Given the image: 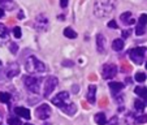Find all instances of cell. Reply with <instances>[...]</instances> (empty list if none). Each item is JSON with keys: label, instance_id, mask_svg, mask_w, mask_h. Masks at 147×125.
<instances>
[{"label": "cell", "instance_id": "cell-1", "mask_svg": "<svg viewBox=\"0 0 147 125\" xmlns=\"http://www.w3.org/2000/svg\"><path fill=\"white\" fill-rule=\"evenodd\" d=\"M116 7V0H95L94 14L99 18H106L111 16Z\"/></svg>", "mask_w": 147, "mask_h": 125}, {"label": "cell", "instance_id": "cell-2", "mask_svg": "<svg viewBox=\"0 0 147 125\" xmlns=\"http://www.w3.org/2000/svg\"><path fill=\"white\" fill-rule=\"evenodd\" d=\"M25 68L26 70H28L29 73H43L46 72V65L42 63V61H39L38 59L35 57V56H29L28 59H26V63H25Z\"/></svg>", "mask_w": 147, "mask_h": 125}, {"label": "cell", "instance_id": "cell-3", "mask_svg": "<svg viewBox=\"0 0 147 125\" xmlns=\"http://www.w3.org/2000/svg\"><path fill=\"white\" fill-rule=\"evenodd\" d=\"M52 103L64 111L67 107H69L70 104H72V103H70V95L68 94L67 91H61V93H59L56 97L52 98Z\"/></svg>", "mask_w": 147, "mask_h": 125}, {"label": "cell", "instance_id": "cell-4", "mask_svg": "<svg viewBox=\"0 0 147 125\" xmlns=\"http://www.w3.org/2000/svg\"><path fill=\"white\" fill-rule=\"evenodd\" d=\"M24 83H25L26 89L30 93H34V94H38L39 90H40V80L36 77H33V76H26L24 77Z\"/></svg>", "mask_w": 147, "mask_h": 125}, {"label": "cell", "instance_id": "cell-5", "mask_svg": "<svg viewBox=\"0 0 147 125\" xmlns=\"http://www.w3.org/2000/svg\"><path fill=\"white\" fill-rule=\"evenodd\" d=\"M144 53H146V47H136L129 52L131 61L136 64H142L144 59Z\"/></svg>", "mask_w": 147, "mask_h": 125}, {"label": "cell", "instance_id": "cell-6", "mask_svg": "<svg viewBox=\"0 0 147 125\" xmlns=\"http://www.w3.org/2000/svg\"><path fill=\"white\" fill-rule=\"evenodd\" d=\"M57 86V78L56 77H48L46 80V83H45V89H43V97L45 98H48L51 94L53 93V90L56 89Z\"/></svg>", "mask_w": 147, "mask_h": 125}, {"label": "cell", "instance_id": "cell-7", "mask_svg": "<svg viewBox=\"0 0 147 125\" xmlns=\"http://www.w3.org/2000/svg\"><path fill=\"white\" fill-rule=\"evenodd\" d=\"M51 112L52 111H51V107L48 104H42L35 109V116L39 120H47L51 116Z\"/></svg>", "mask_w": 147, "mask_h": 125}, {"label": "cell", "instance_id": "cell-8", "mask_svg": "<svg viewBox=\"0 0 147 125\" xmlns=\"http://www.w3.org/2000/svg\"><path fill=\"white\" fill-rule=\"evenodd\" d=\"M117 74V67L115 64H106L102 69V76L104 80H109L113 78Z\"/></svg>", "mask_w": 147, "mask_h": 125}, {"label": "cell", "instance_id": "cell-9", "mask_svg": "<svg viewBox=\"0 0 147 125\" xmlns=\"http://www.w3.org/2000/svg\"><path fill=\"white\" fill-rule=\"evenodd\" d=\"M35 26H36V29L40 30V31L47 30V28H48L47 17H46L45 14H39V16L36 17V20H35Z\"/></svg>", "mask_w": 147, "mask_h": 125}, {"label": "cell", "instance_id": "cell-10", "mask_svg": "<svg viewBox=\"0 0 147 125\" xmlns=\"http://www.w3.org/2000/svg\"><path fill=\"white\" fill-rule=\"evenodd\" d=\"M96 50L99 53H103L106 51V38L103 34H98L96 35Z\"/></svg>", "mask_w": 147, "mask_h": 125}, {"label": "cell", "instance_id": "cell-11", "mask_svg": "<svg viewBox=\"0 0 147 125\" xmlns=\"http://www.w3.org/2000/svg\"><path fill=\"white\" fill-rule=\"evenodd\" d=\"M14 114H16L17 116H21L26 120H29L31 117L30 111H29L28 108H25V107H16V108H14Z\"/></svg>", "mask_w": 147, "mask_h": 125}, {"label": "cell", "instance_id": "cell-12", "mask_svg": "<svg viewBox=\"0 0 147 125\" xmlns=\"http://www.w3.org/2000/svg\"><path fill=\"white\" fill-rule=\"evenodd\" d=\"M4 73L7 74V78H13L16 74H18V65L11 64L5 70H4Z\"/></svg>", "mask_w": 147, "mask_h": 125}, {"label": "cell", "instance_id": "cell-13", "mask_svg": "<svg viewBox=\"0 0 147 125\" xmlns=\"http://www.w3.org/2000/svg\"><path fill=\"white\" fill-rule=\"evenodd\" d=\"M95 94H96V86H95V85H90L89 91H87V102L91 103V104H94L95 100H96Z\"/></svg>", "mask_w": 147, "mask_h": 125}, {"label": "cell", "instance_id": "cell-14", "mask_svg": "<svg viewBox=\"0 0 147 125\" xmlns=\"http://www.w3.org/2000/svg\"><path fill=\"white\" fill-rule=\"evenodd\" d=\"M9 39V31L3 24H0V45H3L4 42H8Z\"/></svg>", "mask_w": 147, "mask_h": 125}, {"label": "cell", "instance_id": "cell-15", "mask_svg": "<svg viewBox=\"0 0 147 125\" xmlns=\"http://www.w3.org/2000/svg\"><path fill=\"white\" fill-rule=\"evenodd\" d=\"M120 20H121L124 24H128V25H131L134 24V20H131V12H125L120 16Z\"/></svg>", "mask_w": 147, "mask_h": 125}, {"label": "cell", "instance_id": "cell-16", "mask_svg": "<svg viewBox=\"0 0 147 125\" xmlns=\"http://www.w3.org/2000/svg\"><path fill=\"white\" fill-rule=\"evenodd\" d=\"M109 89L112 90V93H119V91H121L122 89H124V85H122L121 82H111L109 83Z\"/></svg>", "mask_w": 147, "mask_h": 125}, {"label": "cell", "instance_id": "cell-17", "mask_svg": "<svg viewBox=\"0 0 147 125\" xmlns=\"http://www.w3.org/2000/svg\"><path fill=\"white\" fill-rule=\"evenodd\" d=\"M95 121H96L98 125H106L107 124V117L104 114H102V112H99V114L95 115Z\"/></svg>", "mask_w": 147, "mask_h": 125}, {"label": "cell", "instance_id": "cell-18", "mask_svg": "<svg viewBox=\"0 0 147 125\" xmlns=\"http://www.w3.org/2000/svg\"><path fill=\"white\" fill-rule=\"evenodd\" d=\"M124 46H125V43L122 39H115L113 43H112V48L115 51H121L124 48Z\"/></svg>", "mask_w": 147, "mask_h": 125}, {"label": "cell", "instance_id": "cell-19", "mask_svg": "<svg viewBox=\"0 0 147 125\" xmlns=\"http://www.w3.org/2000/svg\"><path fill=\"white\" fill-rule=\"evenodd\" d=\"M136 93L137 95H139V97L142 98V99H146L147 100V89L143 86H137L136 87Z\"/></svg>", "mask_w": 147, "mask_h": 125}, {"label": "cell", "instance_id": "cell-20", "mask_svg": "<svg viewBox=\"0 0 147 125\" xmlns=\"http://www.w3.org/2000/svg\"><path fill=\"white\" fill-rule=\"evenodd\" d=\"M64 35L67 36V38H70V39L77 38V33H76L72 28H67V29H65V30H64Z\"/></svg>", "mask_w": 147, "mask_h": 125}, {"label": "cell", "instance_id": "cell-21", "mask_svg": "<svg viewBox=\"0 0 147 125\" xmlns=\"http://www.w3.org/2000/svg\"><path fill=\"white\" fill-rule=\"evenodd\" d=\"M0 4H1L5 9H12L14 7L13 0H0Z\"/></svg>", "mask_w": 147, "mask_h": 125}, {"label": "cell", "instance_id": "cell-22", "mask_svg": "<svg viewBox=\"0 0 147 125\" xmlns=\"http://www.w3.org/2000/svg\"><path fill=\"white\" fill-rule=\"evenodd\" d=\"M11 100V95L8 93H0V102L1 103H8Z\"/></svg>", "mask_w": 147, "mask_h": 125}, {"label": "cell", "instance_id": "cell-23", "mask_svg": "<svg viewBox=\"0 0 147 125\" xmlns=\"http://www.w3.org/2000/svg\"><path fill=\"white\" fill-rule=\"evenodd\" d=\"M8 124L9 125H21V120H20L17 116L9 117V119H8Z\"/></svg>", "mask_w": 147, "mask_h": 125}, {"label": "cell", "instance_id": "cell-24", "mask_svg": "<svg viewBox=\"0 0 147 125\" xmlns=\"http://www.w3.org/2000/svg\"><path fill=\"white\" fill-rule=\"evenodd\" d=\"M146 33V26H142V25H137L136 26V34L137 35H143V34Z\"/></svg>", "mask_w": 147, "mask_h": 125}, {"label": "cell", "instance_id": "cell-25", "mask_svg": "<svg viewBox=\"0 0 147 125\" xmlns=\"http://www.w3.org/2000/svg\"><path fill=\"white\" fill-rule=\"evenodd\" d=\"M147 122V115H139L136 117V124H144Z\"/></svg>", "mask_w": 147, "mask_h": 125}, {"label": "cell", "instance_id": "cell-26", "mask_svg": "<svg viewBox=\"0 0 147 125\" xmlns=\"http://www.w3.org/2000/svg\"><path fill=\"white\" fill-rule=\"evenodd\" d=\"M144 106H146V104H144L142 100H136V102H134V107H136V109H138V111H143Z\"/></svg>", "mask_w": 147, "mask_h": 125}, {"label": "cell", "instance_id": "cell-27", "mask_svg": "<svg viewBox=\"0 0 147 125\" xmlns=\"http://www.w3.org/2000/svg\"><path fill=\"white\" fill-rule=\"evenodd\" d=\"M138 24L139 25H142V26H146L147 25V14H141V17H139V20H138Z\"/></svg>", "mask_w": 147, "mask_h": 125}, {"label": "cell", "instance_id": "cell-28", "mask_svg": "<svg viewBox=\"0 0 147 125\" xmlns=\"http://www.w3.org/2000/svg\"><path fill=\"white\" fill-rule=\"evenodd\" d=\"M136 81H138V82H143V81H146V74L142 72H138L136 74Z\"/></svg>", "mask_w": 147, "mask_h": 125}, {"label": "cell", "instance_id": "cell-29", "mask_svg": "<svg viewBox=\"0 0 147 125\" xmlns=\"http://www.w3.org/2000/svg\"><path fill=\"white\" fill-rule=\"evenodd\" d=\"M13 35H14V38H21V35H22V33H21V28L16 26V28L13 29Z\"/></svg>", "mask_w": 147, "mask_h": 125}, {"label": "cell", "instance_id": "cell-30", "mask_svg": "<svg viewBox=\"0 0 147 125\" xmlns=\"http://www.w3.org/2000/svg\"><path fill=\"white\" fill-rule=\"evenodd\" d=\"M11 51H12V53H16L17 52V50H18V47H17V45L16 43H11Z\"/></svg>", "mask_w": 147, "mask_h": 125}, {"label": "cell", "instance_id": "cell-31", "mask_svg": "<svg viewBox=\"0 0 147 125\" xmlns=\"http://www.w3.org/2000/svg\"><path fill=\"white\" fill-rule=\"evenodd\" d=\"M109 125H119V119L117 117H112V120L109 121Z\"/></svg>", "mask_w": 147, "mask_h": 125}, {"label": "cell", "instance_id": "cell-32", "mask_svg": "<svg viewBox=\"0 0 147 125\" xmlns=\"http://www.w3.org/2000/svg\"><path fill=\"white\" fill-rule=\"evenodd\" d=\"M108 28H111V29H117L116 21H111V22H108Z\"/></svg>", "mask_w": 147, "mask_h": 125}, {"label": "cell", "instance_id": "cell-33", "mask_svg": "<svg viewBox=\"0 0 147 125\" xmlns=\"http://www.w3.org/2000/svg\"><path fill=\"white\" fill-rule=\"evenodd\" d=\"M68 1H69V0H60V7L61 8H65V7L68 5Z\"/></svg>", "mask_w": 147, "mask_h": 125}, {"label": "cell", "instance_id": "cell-34", "mask_svg": "<svg viewBox=\"0 0 147 125\" xmlns=\"http://www.w3.org/2000/svg\"><path fill=\"white\" fill-rule=\"evenodd\" d=\"M130 33H131L130 30H124V31H122V38H128Z\"/></svg>", "mask_w": 147, "mask_h": 125}, {"label": "cell", "instance_id": "cell-35", "mask_svg": "<svg viewBox=\"0 0 147 125\" xmlns=\"http://www.w3.org/2000/svg\"><path fill=\"white\" fill-rule=\"evenodd\" d=\"M3 17H4V9L0 8V18H3Z\"/></svg>", "mask_w": 147, "mask_h": 125}, {"label": "cell", "instance_id": "cell-36", "mask_svg": "<svg viewBox=\"0 0 147 125\" xmlns=\"http://www.w3.org/2000/svg\"><path fill=\"white\" fill-rule=\"evenodd\" d=\"M18 18H24V13H18Z\"/></svg>", "mask_w": 147, "mask_h": 125}, {"label": "cell", "instance_id": "cell-37", "mask_svg": "<svg viewBox=\"0 0 147 125\" xmlns=\"http://www.w3.org/2000/svg\"><path fill=\"white\" fill-rule=\"evenodd\" d=\"M25 125H33V124H30V122H26V124Z\"/></svg>", "mask_w": 147, "mask_h": 125}, {"label": "cell", "instance_id": "cell-38", "mask_svg": "<svg viewBox=\"0 0 147 125\" xmlns=\"http://www.w3.org/2000/svg\"><path fill=\"white\" fill-rule=\"evenodd\" d=\"M144 65H146V68H147V61H146V64H144Z\"/></svg>", "mask_w": 147, "mask_h": 125}, {"label": "cell", "instance_id": "cell-39", "mask_svg": "<svg viewBox=\"0 0 147 125\" xmlns=\"http://www.w3.org/2000/svg\"><path fill=\"white\" fill-rule=\"evenodd\" d=\"M0 65H1V61H0Z\"/></svg>", "mask_w": 147, "mask_h": 125}]
</instances>
